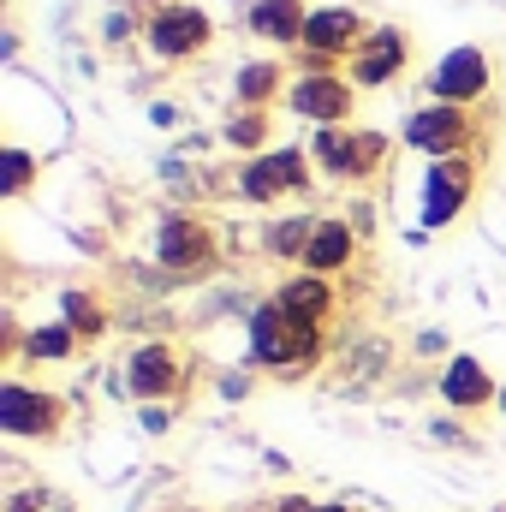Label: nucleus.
<instances>
[{"instance_id": "obj_8", "label": "nucleus", "mask_w": 506, "mask_h": 512, "mask_svg": "<svg viewBox=\"0 0 506 512\" xmlns=\"http://www.w3.org/2000/svg\"><path fill=\"white\" fill-rule=\"evenodd\" d=\"M411 143L417 149H453V143H465V120L453 114V108H429V114H417L411 120Z\"/></svg>"}, {"instance_id": "obj_19", "label": "nucleus", "mask_w": 506, "mask_h": 512, "mask_svg": "<svg viewBox=\"0 0 506 512\" xmlns=\"http://www.w3.org/2000/svg\"><path fill=\"white\" fill-rule=\"evenodd\" d=\"M66 316H72V322H78V328H90V334H96V328H102V310H96V304H90V298H84V292H72V298H66Z\"/></svg>"}, {"instance_id": "obj_24", "label": "nucleus", "mask_w": 506, "mask_h": 512, "mask_svg": "<svg viewBox=\"0 0 506 512\" xmlns=\"http://www.w3.org/2000/svg\"><path fill=\"white\" fill-rule=\"evenodd\" d=\"M286 512H310V507H298V501H292V507H286ZM316 512H340V507H316Z\"/></svg>"}, {"instance_id": "obj_9", "label": "nucleus", "mask_w": 506, "mask_h": 512, "mask_svg": "<svg viewBox=\"0 0 506 512\" xmlns=\"http://www.w3.org/2000/svg\"><path fill=\"white\" fill-rule=\"evenodd\" d=\"M352 30H358V18H352L346 6H322V12H310V24H304V42H310V54H328V48L352 42Z\"/></svg>"}, {"instance_id": "obj_14", "label": "nucleus", "mask_w": 506, "mask_h": 512, "mask_svg": "<svg viewBox=\"0 0 506 512\" xmlns=\"http://www.w3.org/2000/svg\"><path fill=\"white\" fill-rule=\"evenodd\" d=\"M304 256H310V268H340V262L352 256V233H346V227H316L310 245H304Z\"/></svg>"}, {"instance_id": "obj_3", "label": "nucleus", "mask_w": 506, "mask_h": 512, "mask_svg": "<svg viewBox=\"0 0 506 512\" xmlns=\"http://www.w3.org/2000/svg\"><path fill=\"white\" fill-rule=\"evenodd\" d=\"M155 48L161 54H191V48H203L209 42V18L197 12V6H167L161 18H155Z\"/></svg>"}, {"instance_id": "obj_16", "label": "nucleus", "mask_w": 506, "mask_h": 512, "mask_svg": "<svg viewBox=\"0 0 506 512\" xmlns=\"http://www.w3.org/2000/svg\"><path fill=\"white\" fill-rule=\"evenodd\" d=\"M161 262H173V268L203 262V233H197V227H185V221H173V227L161 233Z\"/></svg>"}, {"instance_id": "obj_11", "label": "nucleus", "mask_w": 506, "mask_h": 512, "mask_svg": "<svg viewBox=\"0 0 506 512\" xmlns=\"http://www.w3.org/2000/svg\"><path fill=\"white\" fill-rule=\"evenodd\" d=\"M304 12H298V0H262L256 6V30L262 36H274V42H286V36H304Z\"/></svg>"}, {"instance_id": "obj_15", "label": "nucleus", "mask_w": 506, "mask_h": 512, "mask_svg": "<svg viewBox=\"0 0 506 512\" xmlns=\"http://www.w3.org/2000/svg\"><path fill=\"white\" fill-rule=\"evenodd\" d=\"M280 310H292V316L316 322V316L328 310V286H322V280H292V286L280 292Z\"/></svg>"}, {"instance_id": "obj_6", "label": "nucleus", "mask_w": 506, "mask_h": 512, "mask_svg": "<svg viewBox=\"0 0 506 512\" xmlns=\"http://www.w3.org/2000/svg\"><path fill=\"white\" fill-rule=\"evenodd\" d=\"M298 185H304V161L292 149L262 155L251 173H245V197H274V191H298Z\"/></svg>"}, {"instance_id": "obj_18", "label": "nucleus", "mask_w": 506, "mask_h": 512, "mask_svg": "<svg viewBox=\"0 0 506 512\" xmlns=\"http://www.w3.org/2000/svg\"><path fill=\"white\" fill-rule=\"evenodd\" d=\"M66 346H72V334H66V328H42V334L30 340V352H36V358H66Z\"/></svg>"}, {"instance_id": "obj_4", "label": "nucleus", "mask_w": 506, "mask_h": 512, "mask_svg": "<svg viewBox=\"0 0 506 512\" xmlns=\"http://www.w3.org/2000/svg\"><path fill=\"white\" fill-rule=\"evenodd\" d=\"M465 185H471V167L465 161H441L435 173H429V185H423V221H453V209L465 203Z\"/></svg>"}, {"instance_id": "obj_2", "label": "nucleus", "mask_w": 506, "mask_h": 512, "mask_svg": "<svg viewBox=\"0 0 506 512\" xmlns=\"http://www.w3.org/2000/svg\"><path fill=\"white\" fill-rule=\"evenodd\" d=\"M54 417H60V405L48 393H30V387H18V382L0 387V429H12V435H48Z\"/></svg>"}, {"instance_id": "obj_20", "label": "nucleus", "mask_w": 506, "mask_h": 512, "mask_svg": "<svg viewBox=\"0 0 506 512\" xmlns=\"http://www.w3.org/2000/svg\"><path fill=\"white\" fill-rule=\"evenodd\" d=\"M268 84H274V66H251V72L239 78V96H245V102H256V96H262Z\"/></svg>"}, {"instance_id": "obj_13", "label": "nucleus", "mask_w": 506, "mask_h": 512, "mask_svg": "<svg viewBox=\"0 0 506 512\" xmlns=\"http://www.w3.org/2000/svg\"><path fill=\"white\" fill-rule=\"evenodd\" d=\"M399 54H405V42H399L393 30H387V36H376V42H370V54L358 60V78H364V84L393 78V72H399Z\"/></svg>"}, {"instance_id": "obj_12", "label": "nucleus", "mask_w": 506, "mask_h": 512, "mask_svg": "<svg viewBox=\"0 0 506 512\" xmlns=\"http://www.w3.org/2000/svg\"><path fill=\"white\" fill-rule=\"evenodd\" d=\"M131 387H137V393H167V387H173V364H167L161 346H149V352L131 358Z\"/></svg>"}, {"instance_id": "obj_23", "label": "nucleus", "mask_w": 506, "mask_h": 512, "mask_svg": "<svg viewBox=\"0 0 506 512\" xmlns=\"http://www.w3.org/2000/svg\"><path fill=\"white\" fill-rule=\"evenodd\" d=\"M256 131H262L256 120H245V126H233V143H256Z\"/></svg>"}, {"instance_id": "obj_1", "label": "nucleus", "mask_w": 506, "mask_h": 512, "mask_svg": "<svg viewBox=\"0 0 506 512\" xmlns=\"http://www.w3.org/2000/svg\"><path fill=\"white\" fill-rule=\"evenodd\" d=\"M251 346H256V358H262V364H298V358H310L316 328H310L304 316H292V310L268 304V310L251 322Z\"/></svg>"}, {"instance_id": "obj_17", "label": "nucleus", "mask_w": 506, "mask_h": 512, "mask_svg": "<svg viewBox=\"0 0 506 512\" xmlns=\"http://www.w3.org/2000/svg\"><path fill=\"white\" fill-rule=\"evenodd\" d=\"M316 155H322L334 173H364V167H358V137H346V131H322V137H316Z\"/></svg>"}, {"instance_id": "obj_22", "label": "nucleus", "mask_w": 506, "mask_h": 512, "mask_svg": "<svg viewBox=\"0 0 506 512\" xmlns=\"http://www.w3.org/2000/svg\"><path fill=\"white\" fill-rule=\"evenodd\" d=\"M6 161H12V167H6V185H12V191H24V179H30V161H24V155H6Z\"/></svg>"}, {"instance_id": "obj_21", "label": "nucleus", "mask_w": 506, "mask_h": 512, "mask_svg": "<svg viewBox=\"0 0 506 512\" xmlns=\"http://www.w3.org/2000/svg\"><path fill=\"white\" fill-rule=\"evenodd\" d=\"M268 245H274V251H298V245H304V227H274Z\"/></svg>"}, {"instance_id": "obj_7", "label": "nucleus", "mask_w": 506, "mask_h": 512, "mask_svg": "<svg viewBox=\"0 0 506 512\" xmlns=\"http://www.w3.org/2000/svg\"><path fill=\"white\" fill-rule=\"evenodd\" d=\"M346 102H352V96H346L334 78H304V84L292 90V108H298V114H310V120H340V114H346Z\"/></svg>"}, {"instance_id": "obj_5", "label": "nucleus", "mask_w": 506, "mask_h": 512, "mask_svg": "<svg viewBox=\"0 0 506 512\" xmlns=\"http://www.w3.org/2000/svg\"><path fill=\"white\" fill-rule=\"evenodd\" d=\"M483 84H489V66H483V54H477V48L447 54V60H441V72H435V96H441V102H465V96H477Z\"/></svg>"}, {"instance_id": "obj_10", "label": "nucleus", "mask_w": 506, "mask_h": 512, "mask_svg": "<svg viewBox=\"0 0 506 512\" xmlns=\"http://www.w3.org/2000/svg\"><path fill=\"white\" fill-rule=\"evenodd\" d=\"M447 399H453V405H483V399H489V370H483V364H477V358H459V364H453V370H447Z\"/></svg>"}]
</instances>
